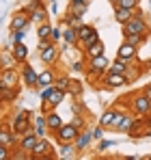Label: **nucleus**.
<instances>
[{"label":"nucleus","mask_w":151,"mask_h":160,"mask_svg":"<svg viewBox=\"0 0 151 160\" xmlns=\"http://www.w3.org/2000/svg\"><path fill=\"white\" fill-rule=\"evenodd\" d=\"M63 39V30L61 28H52V32H50V41L52 43H58Z\"/></svg>","instance_id":"obj_39"},{"label":"nucleus","mask_w":151,"mask_h":160,"mask_svg":"<svg viewBox=\"0 0 151 160\" xmlns=\"http://www.w3.org/2000/svg\"><path fill=\"white\" fill-rule=\"evenodd\" d=\"M13 61H15V58H11V56H7V54H2V65H0V67H2V69H9V67H13Z\"/></svg>","instance_id":"obj_40"},{"label":"nucleus","mask_w":151,"mask_h":160,"mask_svg":"<svg viewBox=\"0 0 151 160\" xmlns=\"http://www.w3.org/2000/svg\"><path fill=\"white\" fill-rule=\"evenodd\" d=\"M91 132H93V138H97V141H100L101 136H104V128L97 126V128H95V130H91Z\"/></svg>","instance_id":"obj_46"},{"label":"nucleus","mask_w":151,"mask_h":160,"mask_svg":"<svg viewBox=\"0 0 151 160\" xmlns=\"http://www.w3.org/2000/svg\"><path fill=\"white\" fill-rule=\"evenodd\" d=\"M17 98V87H7L0 91V102H13Z\"/></svg>","instance_id":"obj_27"},{"label":"nucleus","mask_w":151,"mask_h":160,"mask_svg":"<svg viewBox=\"0 0 151 160\" xmlns=\"http://www.w3.org/2000/svg\"><path fill=\"white\" fill-rule=\"evenodd\" d=\"M37 141H39V138H37L35 130H26V132L20 136V149H22V152H32V147H35Z\"/></svg>","instance_id":"obj_9"},{"label":"nucleus","mask_w":151,"mask_h":160,"mask_svg":"<svg viewBox=\"0 0 151 160\" xmlns=\"http://www.w3.org/2000/svg\"><path fill=\"white\" fill-rule=\"evenodd\" d=\"M147 158H149V160H151V156H147Z\"/></svg>","instance_id":"obj_58"},{"label":"nucleus","mask_w":151,"mask_h":160,"mask_svg":"<svg viewBox=\"0 0 151 160\" xmlns=\"http://www.w3.org/2000/svg\"><path fill=\"white\" fill-rule=\"evenodd\" d=\"M17 138H20V134H15L13 130H9V128H0V145L13 147V145L17 143Z\"/></svg>","instance_id":"obj_14"},{"label":"nucleus","mask_w":151,"mask_h":160,"mask_svg":"<svg viewBox=\"0 0 151 160\" xmlns=\"http://www.w3.org/2000/svg\"><path fill=\"white\" fill-rule=\"evenodd\" d=\"M52 91H54V84H48V87H43V91H41V100H48Z\"/></svg>","instance_id":"obj_44"},{"label":"nucleus","mask_w":151,"mask_h":160,"mask_svg":"<svg viewBox=\"0 0 151 160\" xmlns=\"http://www.w3.org/2000/svg\"><path fill=\"white\" fill-rule=\"evenodd\" d=\"M0 80L4 82V87H17V82H20V74H17L13 67H9V69H2Z\"/></svg>","instance_id":"obj_11"},{"label":"nucleus","mask_w":151,"mask_h":160,"mask_svg":"<svg viewBox=\"0 0 151 160\" xmlns=\"http://www.w3.org/2000/svg\"><path fill=\"white\" fill-rule=\"evenodd\" d=\"M145 132H147V121H145V117H134V123H132V128H129V136L132 138H140V136H145Z\"/></svg>","instance_id":"obj_8"},{"label":"nucleus","mask_w":151,"mask_h":160,"mask_svg":"<svg viewBox=\"0 0 151 160\" xmlns=\"http://www.w3.org/2000/svg\"><path fill=\"white\" fill-rule=\"evenodd\" d=\"M28 18H30V20L35 22V24H43V22L48 20V13H46L43 4H41V7H37V9H35V11H32V13H30Z\"/></svg>","instance_id":"obj_24"},{"label":"nucleus","mask_w":151,"mask_h":160,"mask_svg":"<svg viewBox=\"0 0 151 160\" xmlns=\"http://www.w3.org/2000/svg\"><path fill=\"white\" fill-rule=\"evenodd\" d=\"M28 22H30V18L26 15L24 11L22 13H15L13 20H11V30H22V28L28 26Z\"/></svg>","instance_id":"obj_18"},{"label":"nucleus","mask_w":151,"mask_h":160,"mask_svg":"<svg viewBox=\"0 0 151 160\" xmlns=\"http://www.w3.org/2000/svg\"><path fill=\"white\" fill-rule=\"evenodd\" d=\"M108 147H112V141H101V138H100V145H97V152H104V149H108Z\"/></svg>","instance_id":"obj_45"},{"label":"nucleus","mask_w":151,"mask_h":160,"mask_svg":"<svg viewBox=\"0 0 151 160\" xmlns=\"http://www.w3.org/2000/svg\"><path fill=\"white\" fill-rule=\"evenodd\" d=\"M119 119H121V110L110 108V110H106V112L100 117V126H101V128H114Z\"/></svg>","instance_id":"obj_6"},{"label":"nucleus","mask_w":151,"mask_h":160,"mask_svg":"<svg viewBox=\"0 0 151 160\" xmlns=\"http://www.w3.org/2000/svg\"><path fill=\"white\" fill-rule=\"evenodd\" d=\"M74 112H76V115H82V112H84V104H82V100H76V102H74Z\"/></svg>","instance_id":"obj_43"},{"label":"nucleus","mask_w":151,"mask_h":160,"mask_svg":"<svg viewBox=\"0 0 151 160\" xmlns=\"http://www.w3.org/2000/svg\"><path fill=\"white\" fill-rule=\"evenodd\" d=\"M145 136H147V138H151V126L147 128V132H145Z\"/></svg>","instance_id":"obj_52"},{"label":"nucleus","mask_w":151,"mask_h":160,"mask_svg":"<svg viewBox=\"0 0 151 160\" xmlns=\"http://www.w3.org/2000/svg\"><path fill=\"white\" fill-rule=\"evenodd\" d=\"M84 54H86L89 58H93V56H100V54H104V43H101V41H95V43L86 46V48H84Z\"/></svg>","instance_id":"obj_25"},{"label":"nucleus","mask_w":151,"mask_h":160,"mask_svg":"<svg viewBox=\"0 0 151 160\" xmlns=\"http://www.w3.org/2000/svg\"><path fill=\"white\" fill-rule=\"evenodd\" d=\"M11 54H13V58H15L17 63L26 61V58H28V48H26V41H24V43H13Z\"/></svg>","instance_id":"obj_19"},{"label":"nucleus","mask_w":151,"mask_h":160,"mask_svg":"<svg viewBox=\"0 0 151 160\" xmlns=\"http://www.w3.org/2000/svg\"><path fill=\"white\" fill-rule=\"evenodd\" d=\"M69 82H71V78H69V76H58V78H54V87H56V89H63V91H67Z\"/></svg>","instance_id":"obj_35"},{"label":"nucleus","mask_w":151,"mask_h":160,"mask_svg":"<svg viewBox=\"0 0 151 160\" xmlns=\"http://www.w3.org/2000/svg\"><path fill=\"white\" fill-rule=\"evenodd\" d=\"M110 69V61L100 54V56H93V58H89V69H86V74H89V78H97L100 74H106Z\"/></svg>","instance_id":"obj_1"},{"label":"nucleus","mask_w":151,"mask_h":160,"mask_svg":"<svg viewBox=\"0 0 151 160\" xmlns=\"http://www.w3.org/2000/svg\"><path fill=\"white\" fill-rule=\"evenodd\" d=\"M41 102H43V104H41V110H43V112H50L52 108H54L50 102H48V100H41Z\"/></svg>","instance_id":"obj_48"},{"label":"nucleus","mask_w":151,"mask_h":160,"mask_svg":"<svg viewBox=\"0 0 151 160\" xmlns=\"http://www.w3.org/2000/svg\"><path fill=\"white\" fill-rule=\"evenodd\" d=\"M52 154H54V147H52V143L48 138H39L37 143H35V147H32V152H30V156L35 160L39 158H50Z\"/></svg>","instance_id":"obj_5"},{"label":"nucleus","mask_w":151,"mask_h":160,"mask_svg":"<svg viewBox=\"0 0 151 160\" xmlns=\"http://www.w3.org/2000/svg\"><path fill=\"white\" fill-rule=\"evenodd\" d=\"M71 69H74V72H82V69H84V63H82V61H74V63H71Z\"/></svg>","instance_id":"obj_47"},{"label":"nucleus","mask_w":151,"mask_h":160,"mask_svg":"<svg viewBox=\"0 0 151 160\" xmlns=\"http://www.w3.org/2000/svg\"><path fill=\"white\" fill-rule=\"evenodd\" d=\"M37 72L32 69V65H24V72H22V80H24L26 87H37Z\"/></svg>","instance_id":"obj_17"},{"label":"nucleus","mask_w":151,"mask_h":160,"mask_svg":"<svg viewBox=\"0 0 151 160\" xmlns=\"http://www.w3.org/2000/svg\"><path fill=\"white\" fill-rule=\"evenodd\" d=\"M95 41H100V32H97V30H95V32H93V35H91L89 39H84V41H80V46H82V50H84L86 46H91V43H95Z\"/></svg>","instance_id":"obj_38"},{"label":"nucleus","mask_w":151,"mask_h":160,"mask_svg":"<svg viewBox=\"0 0 151 160\" xmlns=\"http://www.w3.org/2000/svg\"><path fill=\"white\" fill-rule=\"evenodd\" d=\"M74 143H58V156L61 158H74Z\"/></svg>","instance_id":"obj_26"},{"label":"nucleus","mask_w":151,"mask_h":160,"mask_svg":"<svg viewBox=\"0 0 151 160\" xmlns=\"http://www.w3.org/2000/svg\"><path fill=\"white\" fill-rule=\"evenodd\" d=\"M108 2H112V4H114V2H117V0H108Z\"/></svg>","instance_id":"obj_55"},{"label":"nucleus","mask_w":151,"mask_h":160,"mask_svg":"<svg viewBox=\"0 0 151 160\" xmlns=\"http://www.w3.org/2000/svg\"><path fill=\"white\" fill-rule=\"evenodd\" d=\"M50 2H56V0H50Z\"/></svg>","instance_id":"obj_57"},{"label":"nucleus","mask_w":151,"mask_h":160,"mask_svg":"<svg viewBox=\"0 0 151 160\" xmlns=\"http://www.w3.org/2000/svg\"><path fill=\"white\" fill-rule=\"evenodd\" d=\"M127 69H129V61L125 58H121V56H117L112 63H110V72H117V74H125Z\"/></svg>","instance_id":"obj_23"},{"label":"nucleus","mask_w":151,"mask_h":160,"mask_svg":"<svg viewBox=\"0 0 151 160\" xmlns=\"http://www.w3.org/2000/svg\"><path fill=\"white\" fill-rule=\"evenodd\" d=\"M67 95V91H63V89H56L54 87V91L50 93V98H48V102H50L52 106H58L61 102H63V98Z\"/></svg>","instance_id":"obj_28"},{"label":"nucleus","mask_w":151,"mask_h":160,"mask_svg":"<svg viewBox=\"0 0 151 160\" xmlns=\"http://www.w3.org/2000/svg\"><path fill=\"white\" fill-rule=\"evenodd\" d=\"M78 134H80V130L69 121V123H63V126L54 132V138H56L58 143H74L76 138H78Z\"/></svg>","instance_id":"obj_2"},{"label":"nucleus","mask_w":151,"mask_h":160,"mask_svg":"<svg viewBox=\"0 0 151 160\" xmlns=\"http://www.w3.org/2000/svg\"><path fill=\"white\" fill-rule=\"evenodd\" d=\"M67 93L74 95V98H80V95H82V84H80L78 80H71L69 87H67Z\"/></svg>","instance_id":"obj_32"},{"label":"nucleus","mask_w":151,"mask_h":160,"mask_svg":"<svg viewBox=\"0 0 151 160\" xmlns=\"http://www.w3.org/2000/svg\"><path fill=\"white\" fill-rule=\"evenodd\" d=\"M140 0H117L114 7H123V9H136Z\"/></svg>","instance_id":"obj_37"},{"label":"nucleus","mask_w":151,"mask_h":160,"mask_svg":"<svg viewBox=\"0 0 151 160\" xmlns=\"http://www.w3.org/2000/svg\"><path fill=\"white\" fill-rule=\"evenodd\" d=\"M147 37H149V35H125V41L138 48V46H140V43H143V41L147 39Z\"/></svg>","instance_id":"obj_34"},{"label":"nucleus","mask_w":151,"mask_h":160,"mask_svg":"<svg viewBox=\"0 0 151 160\" xmlns=\"http://www.w3.org/2000/svg\"><path fill=\"white\" fill-rule=\"evenodd\" d=\"M123 35H149V24H147V20L132 18L129 22L123 24Z\"/></svg>","instance_id":"obj_3"},{"label":"nucleus","mask_w":151,"mask_h":160,"mask_svg":"<svg viewBox=\"0 0 151 160\" xmlns=\"http://www.w3.org/2000/svg\"><path fill=\"white\" fill-rule=\"evenodd\" d=\"M11 147H7V145H0V160H9L11 158Z\"/></svg>","instance_id":"obj_42"},{"label":"nucleus","mask_w":151,"mask_h":160,"mask_svg":"<svg viewBox=\"0 0 151 160\" xmlns=\"http://www.w3.org/2000/svg\"><path fill=\"white\" fill-rule=\"evenodd\" d=\"M50 32H52V26L48 24V22H43V24H39V26H37V37H39V41L50 39Z\"/></svg>","instance_id":"obj_31"},{"label":"nucleus","mask_w":151,"mask_h":160,"mask_svg":"<svg viewBox=\"0 0 151 160\" xmlns=\"http://www.w3.org/2000/svg\"><path fill=\"white\" fill-rule=\"evenodd\" d=\"M11 41H13V43H24L26 41V28H22V30H13Z\"/></svg>","instance_id":"obj_36"},{"label":"nucleus","mask_w":151,"mask_h":160,"mask_svg":"<svg viewBox=\"0 0 151 160\" xmlns=\"http://www.w3.org/2000/svg\"><path fill=\"white\" fill-rule=\"evenodd\" d=\"M39 56H41V61H43L46 65H52V63L58 58V46H56V43H50L46 50L39 52Z\"/></svg>","instance_id":"obj_12"},{"label":"nucleus","mask_w":151,"mask_h":160,"mask_svg":"<svg viewBox=\"0 0 151 160\" xmlns=\"http://www.w3.org/2000/svg\"><path fill=\"white\" fill-rule=\"evenodd\" d=\"M132 110L136 112V115H140V117H147L151 110V100L145 95V93H138V95H134L132 98Z\"/></svg>","instance_id":"obj_4"},{"label":"nucleus","mask_w":151,"mask_h":160,"mask_svg":"<svg viewBox=\"0 0 151 160\" xmlns=\"http://www.w3.org/2000/svg\"><path fill=\"white\" fill-rule=\"evenodd\" d=\"M134 18V9H123V7H114V20L123 26L125 22H129Z\"/></svg>","instance_id":"obj_15"},{"label":"nucleus","mask_w":151,"mask_h":160,"mask_svg":"<svg viewBox=\"0 0 151 160\" xmlns=\"http://www.w3.org/2000/svg\"><path fill=\"white\" fill-rule=\"evenodd\" d=\"M86 9H89V0L86 2H78V4H71V13L78 15V18H82L84 13H86Z\"/></svg>","instance_id":"obj_33"},{"label":"nucleus","mask_w":151,"mask_h":160,"mask_svg":"<svg viewBox=\"0 0 151 160\" xmlns=\"http://www.w3.org/2000/svg\"><path fill=\"white\" fill-rule=\"evenodd\" d=\"M71 123H74L78 130H84V119H82V115H76L74 119H71Z\"/></svg>","instance_id":"obj_41"},{"label":"nucleus","mask_w":151,"mask_h":160,"mask_svg":"<svg viewBox=\"0 0 151 160\" xmlns=\"http://www.w3.org/2000/svg\"><path fill=\"white\" fill-rule=\"evenodd\" d=\"M93 32H95V28L89 26V24H82V26H78V43H80V41H84V39H89Z\"/></svg>","instance_id":"obj_30"},{"label":"nucleus","mask_w":151,"mask_h":160,"mask_svg":"<svg viewBox=\"0 0 151 160\" xmlns=\"http://www.w3.org/2000/svg\"><path fill=\"white\" fill-rule=\"evenodd\" d=\"M93 141V132L91 130H80V134H78V138L74 141V147H76V152H82V149H86L89 147V143Z\"/></svg>","instance_id":"obj_10"},{"label":"nucleus","mask_w":151,"mask_h":160,"mask_svg":"<svg viewBox=\"0 0 151 160\" xmlns=\"http://www.w3.org/2000/svg\"><path fill=\"white\" fill-rule=\"evenodd\" d=\"M46 126H48V132L54 134L61 126H63V119L58 117V112H54V110H50V112H46Z\"/></svg>","instance_id":"obj_13"},{"label":"nucleus","mask_w":151,"mask_h":160,"mask_svg":"<svg viewBox=\"0 0 151 160\" xmlns=\"http://www.w3.org/2000/svg\"><path fill=\"white\" fill-rule=\"evenodd\" d=\"M149 112H151V110H149Z\"/></svg>","instance_id":"obj_59"},{"label":"nucleus","mask_w":151,"mask_h":160,"mask_svg":"<svg viewBox=\"0 0 151 160\" xmlns=\"http://www.w3.org/2000/svg\"><path fill=\"white\" fill-rule=\"evenodd\" d=\"M132 123H134V117H129L127 112H121V119L117 121V126H114V130H119V132H129V128H132Z\"/></svg>","instance_id":"obj_22"},{"label":"nucleus","mask_w":151,"mask_h":160,"mask_svg":"<svg viewBox=\"0 0 151 160\" xmlns=\"http://www.w3.org/2000/svg\"><path fill=\"white\" fill-rule=\"evenodd\" d=\"M63 39H65V43H76L78 41V28H74V26H67L65 30H63Z\"/></svg>","instance_id":"obj_29"},{"label":"nucleus","mask_w":151,"mask_h":160,"mask_svg":"<svg viewBox=\"0 0 151 160\" xmlns=\"http://www.w3.org/2000/svg\"><path fill=\"white\" fill-rule=\"evenodd\" d=\"M35 134H37V138H46V136H48V126H46V112H41L39 117H35Z\"/></svg>","instance_id":"obj_16"},{"label":"nucleus","mask_w":151,"mask_h":160,"mask_svg":"<svg viewBox=\"0 0 151 160\" xmlns=\"http://www.w3.org/2000/svg\"><path fill=\"white\" fill-rule=\"evenodd\" d=\"M143 93H145V95L151 100V84H149V87H145V91H143Z\"/></svg>","instance_id":"obj_51"},{"label":"nucleus","mask_w":151,"mask_h":160,"mask_svg":"<svg viewBox=\"0 0 151 160\" xmlns=\"http://www.w3.org/2000/svg\"><path fill=\"white\" fill-rule=\"evenodd\" d=\"M117 56H121V58H125V61L136 58V46H132V43L123 41V43H121V48H119V52H117Z\"/></svg>","instance_id":"obj_20"},{"label":"nucleus","mask_w":151,"mask_h":160,"mask_svg":"<svg viewBox=\"0 0 151 160\" xmlns=\"http://www.w3.org/2000/svg\"><path fill=\"white\" fill-rule=\"evenodd\" d=\"M134 18H138V20H145V11L136 7V9H134Z\"/></svg>","instance_id":"obj_49"},{"label":"nucleus","mask_w":151,"mask_h":160,"mask_svg":"<svg viewBox=\"0 0 151 160\" xmlns=\"http://www.w3.org/2000/svg\"><path fill=\"white\" fill-rule=\"evenodd\" d=\"M2 89H7V87H4V82H2V80H0V91H2Z\"/></svg>","instance_id":"obj_54"},{"label":"nucleus","mask_w":151,"mask_h":160,"mask_svg":"<svg viewBox=\"0 0 151 160\" xmlns=\"http://www.w3.org/2000/svg\"><path fill=\"white\" fill-rule=\"evenodd\" d=\"M54 78H56V76H54L52 69H43V72L37 76V87L43 89V87H48V84H54Z\"/></svg>","instance_id":"obj_21"},{"label":"nucleus","mask_w":151,"mask_h":160,"mask_svg":"<svg viewBox=\"0 0 151 160\" xmlns=\"http://www.w3.org/2000/svg\"><path fill=\"white\" fill-rule=\"evenodd\" d=\"M78 2H86V0H71V4H78Z\"/></svg>","instance_id":"obj_53"},{"label":"nucleus","mask_w":151,"mask_h":160,"mask_svg":"<svg viewBox=\"0 0 151 160\" xmlns=\"http://www.w3.org/2000/svg\"><path fill=\"white\" fill-rule=\"evenodd\" d=\"M104 82H106L108 89H117V87H123L129 80L125 78V74H117V72H110V69H108L106 76H104Z\"/></svg>","instance_id":"obj_7"},{"label":"nucleus","mask_w":151,"mask_h":160,"mask_svg":"<svg viewBox=\"0 0 151 160\" xmlns=\"http://www.w3.org/2000/svg\"><path fill=\"white\" fill-rule=\"evenodd\" d=\"M50 13H52V15H58V4H56V2H52V4H50Z\"/></svg>","instance_id":"obj_50"},{"label":"nucleus","mask_w":151,"mask_h":160,"mask_svg":"<svg viewBox=\"0 0 151 160\" xmlns=\"http://www.w3.org/2000/svg\"><path fill=\"white\" fill-rule=\"evenodd\" d=\"M0 112H2V102H0Z\"/></svg>","instance_id":"obj_56"}]
</instances>
